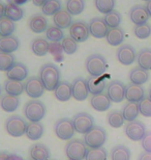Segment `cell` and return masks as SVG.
Instances as JSON below:
<instances>
[{"label": "cell", "instance_id": "56", "mask_svg": "<svg viewBox=\"0 0 151 160\" xmlns=\"http://www.w3.org/2000/svg\"><path fill=\"white\" fill-rule=\"evenodd\" d=\"M148 97L151 99V86H150V88H149V92H148Z\"/></svg>", "mask_w": 151, "mask_h": 160}, {"label": "cell", "instance_id": "29", "mask_svg": "<svg viewBox=\"0 0 151 160\" xmlns=\"http://www.w3.org/2000/svg\"><path fill=\"white\" fill-rule=\"evenodd\" d=\"M107 42L111 46H119L124 41V31L121 27L110 28L107 33Z\"/></svg>", "mask_w": 151, "mask_h": 160}, {"label": "cell", "instance_id": "55", "mask_svg": "<svg viewBox=\"0 0 151 160\" xmlns=\"http://www.w3.org/2000/svg\"><path fill=\"white\" fill-rule=\"evenodd\" d=\"M27 0H14V1H12V2H14L16 3L17 5H21V4H23V3L26 2Z\"/></svg>", "mask_w": 151, "mask_h": 160}, {"label": "cell", "instance_id": "26", "mask_svg": "<svg viewBox=\"0 0 151 160\" xmlns=\"http://www.w3.org/2000/svg\"><path fill=\"white\" fill-rule=\"evenodd\" d=\"M20 105V100L18 97L11 95H4L0 98V107L6 112H14Z\"/></svg>", "mask_w": 151, "mask_h": 160}, {"label": "cell", "instance_id": "42", "mask_svg": "<svg viewBox=\"0 0 151 160\" xmlns=\"http://www.w3.org/2000/svg\"><path fill=\"white\" fill-rule=\"evenodd\" d=\"M16 62L15 56L12 53H5L0 51V71L7 72Z\"/></svg>", "mask_w": 151, "mask_h": 160}, {"label": "cell", "instance_id": "24", "mask_svg": "<svg viewBox=\"0 0 151 160\" xmlns=\"http://www.w3.org/2000/svg\"><path fill=\"white\" fill-rule=\"evenodd\" d=\"M54 95H55V98L58 101H68L73 97L72 84L68 81H60L59 84L55 88V91H54Z\"/></svg>", "mask_w": 151, "mask_h": 160}, {"label": "cell", "instance_id": "8", "mask_svg": "<svg viewBox=\"0 0 151 160\" xmlns=\"http://www.w3.org/2000/svg\"><path fill=\"white\" fill-rule=\"evenodd\" d=\"M54 131H55L57 137H59L62 140H70L76 132L73 121L68 118H62L57 121L54 126Z\"/></svg>", "mask_w": 151, "mask_h": 160}, {"label": "cell", "instance_id": "48", "mask_svg": "<svg viewBox=\"0 0 151 160\" xmlns=\"http://www.w3.org/2000/svg\"><path fill=\"white\" fill-rule=\"evenodd\" d=\"M141 146H142V148L145 152L151 153V131L146 132L143 139L141 140Z\"/></svg>", "mask_w": 151, "mask_h": 160}, {"label": "cell", "instance_id": "25", "mask_svg": "<svg viewBox=\"0 0 151 160\" xmlns=\"http://www.w3.org/2000/svg\"><path fill=\"white\" fill-rule=\"evenodd\" d=\"M20 47V41L17 37H1L0 38V51L5 53H12Z\"/></svg>", "mask_w": 151, "mask_h": 160}, {"label": "cell", "instance_id": "5", "mask_svg": "<svg viewBox=\"0 0 151 160\" xmlns=\"http://www.w3.org/2000/svg\"><path fill=\"white\" fill-rule=\"evenodd\" d=\"M106 142H107V132L104 128L98 126H94L84 136V142L89 149L102 148Z\"/></svg>", "mask_w": 151, "mask_h": 160}, {"label": "cell", "instance_id": "33", "mask_svg": "<svg viewBox=\"0 0 151 160\" xmlns=\"http://www.w3.org/2000/svg\"><path fill=\"white\" fill-rule=\"evenodd\" d=\"M137 62L140 68L147 71L151 70V49L150 48H143L137 54Z\"/></svg>", "mask_w": 151, "mask_h": 160}, {"label": "cell", "instance_id": "59", "mask_svg": "<svg viewBox=\"0 0 151 160\" xmlns=\"http://www.w3.org/2000/svg\"><path fill=\"white\" fill-rule=\"evenodd\" d=\"M30 160H32V159H30Z\"/></svg>", "mask_w": 151, "mask_h": 160}, {"label": "cell", "instance_id": "1", "mask_svg": "<svg viewBox=\"0 0 151 160\" xmlns=\"http://www.w3.org/2000/svg\"><path fill=\"white\" fill-rule=\"evenodd\" d=\"M40 78L47 91H55L60 82V71L58 67L51 62L45 63L40 69Z\"/></svg>", "mask_w": 151, "mask_h": 160}, {"label": "cell", "instance_id": "22", "mask_svg": "<svg viewBox=\"0 0 151 160\" xmlns=\"http://www.w3.org/2000/svg\"><path fill=\"white\" fill-rule=\"evenodd\" d=\"M128 77H130V83H134V84H137V85H143L144 83H146L149 80L150 74H149V71L144 70L138 66L136 68L130 70Z\"/></svg>", "mask_w": 151, "mask_h": 160}, {"label": "cell", "instance_id": "34", "mask_svg": "<svg viewBox=\"0 0 151 160\" xmlns=\"http://www.w3.org/2000/svg\"><path fill=\"white\" fill-rule=\"evenodd\" d=\"M26 136L31 140L40 139L44 134V126L40 124V122L36 123H29L27 125L26 129Z\"/></svg>", "mask_w": 151, "mask_h": 160}, {"label": "cell", "instance_id": "21", "mask_svg": "<svg viewBox=\"0 0 151 160\" xmlns=\"http://www.w3.org/2000/svg\"><path fill=\"white\" fill-rule=\"evenodd\" d=\"M53 21L55 26L59 27L60 29L69 28L73 22V16L66 11V8H61L58 12L53 16Z\"/></svg>", "mask_w": 151, "mask_h": 160}, {"label": "cell", "instance_id": "15", "mask_svg": "<svg viewBox=\"0 0 151 160\" xmlns=\"http://www.w3.org/2000/svg\"><path fill=\"white\" fill-rule=\"evenodd\" d=\"M72 92H73V99H76L77 101L86 100L89 96V91L87 88V83H86V79L82 77L73 79V81L72 83Z\"/></svg>", "mask_w": 151, "mask_h": 160}, {"label": "cell", "instance_id": "53", "mask_svg": "<svg viewBox=\"0 0 151 160\" xmlns=\"http://www.w3.org/2000/svg\"><path fill=\"white\" fill-rule=\"evenodd\" d=\"M146 8H147V12H148V14H149V16L151 17V0H149V1H147V3H146Z\"/></svg>", "mask_w": 151, "mask_h": 160}, {"label": "cell", "instance_id": "31", "mask_svg": "<svg viewBox=\"0 0 151 160\" xmlns=\"http://www.w3.org/2000/svg\"><path fill=\"white\" fill-rule=\"evenodd\" d=\"M121 112H122V116L124 118V120L127 121L128 123L137 120L138 116L140 114L139 104L133 103V102H127L126 104L123 105V108H122Z\"/></svg>", "mask_w": 151, "mask_h": 160}, {"label": "cell", "instance_id": "3", "mask_svg": "<svg viewBox=\"0 0 151 160\" xmlns=\"http://www.w3.org/2000/svg\"><path fill=\"white\" fill-rule=\"evenodd\" d=\"M46 114V106L38 100H31L24 106V116L30 123H36L44 119Z\"/></svg>", "mask_w": 151, "mask_h": 160}, {"label": "cell", "instance_id": "23", "mask_svg": "<svg viewBox=\"0 0 151 160\" xmlns=\"http://www.w3.org/2000/svg\"><path fill=\"white\" fill-rule=\"evenodd\" d=\"M86 83H87V88L89 91V94L91 95H99L102 94L105 91L106 86V80L101 77H94V76H89L86 79Z\"/></svg>", "mask_w": 151, "mask_h": 160}, {"label": "cell", "instance_id": "49", "mask_svg": "<svg viewBox=\"0 0 151 160\" xmlns=\"http://www.w3.org/2000/svg\"><path fill=\"white\" fill-rule=\"evenodd\" d=\"M138 160H151V153H148V152L141 153Z\"/></svg>", "mask_w": 151, "mask_h": 160}, {"label": "cell", "instance_id": "18", "mask_svg": "<svg viewBox=\"0 0 151 160\" xmlns=\"http://www.w3.org/2000/svg\"><path fill=\"white\" fill-rule=\"evenodd\" d=\"M7 79L15 80V81H23L28 76L27 67L22 62H15L14 66L6 72Z\"/></svg>", "mask_w": 151, "mask_h": 160}, {"label": "cell", "instance_id": "57", "mask_svg": "<svg viewBox=\"0 0 151 160\" xmlns=\"http://www.w3.org/2000/svg\"><path fill=\"white\" fill-rule=\"evenodd\" d=\"M1 92H2V88H1V86H0V97H1Z\"/></svg>", "mask_w": 151, "mask_h": 160}, {"label": "cell", "instance_id": "16", "mask_svg": "<svg viewBox=\"0 0 151 160\" xmlns=\"http://www.w3.org/2000/svg\"><path fill=\"white\" fill-rule=\"evenodd\" d=\"M150 16L147 12L146 6L144 5H134L130 9V19L134 25H141L147 23Z\"/></svg>", "mask_w": 151, "mask_h": 160}, {"label": "cell", "instance_id": "2", "mask_svg": "<svg viewBox=\"0 0 151 160\" xmlns=\"http://www.w3.org/2000/svg\"><path fill=\"white\" fill-rule=\"evenodd\" d=\"M85 67L90 76L101 77V75L105 74V72L107 71L108 63L104 56L95 53L87 57L85 62Z\"/></svg>", "mask_w": 151, "mask_h": 160}, {"label": "cell", "instance_id": "20", "mask_svg": "<svg viewBox=\"0 0 151 160\" xmlns=\"http://www.w3.org/2000/svg\"><path fill=\"white\" fill-rule=\"evenodd\" d=\"M29 28L32 30V32L41 33L48 29V20L44 15L35 14L30 17L29 22H28Z\"/></svg>", "mask_w": 151, "mask_h": 160}, {"label": "cell", "instance_id": "43", "mask_svg": "<svg viewBox=\"0 0 151 160\" xmlns=\"http://www.w3.org/2000/svg\"><path fill=\"white\" fill-rule=\"evenodd\" d=\"M116 1L115 0H94V5L96 9L101 14L107 15L108 12L114 11Z\"/></svg>", "mask_w": 151, "mask_h": 160}, {"label": "cell", "instance_id": "6", "mask_svg": "<svg viewBox=\"0 0 151 160\" xmlns=\"http://www.w3.org/2000/svg\"><path fill=\"white\" fill-rule=\"evenodd\" d=\"M27 122L20 116H12L5 121V129L12 137H21L26 133Z\"/></svg>", "mask_w": 151, "mask_h": 160}, {"label": "cell", "instance_id": "19", "mask_svg": "<svg viewBox=\"0 0 151 160\" xmlns=\"http://www.w3.org/2000/svg\"><path fill=\"white\" fill-rule=\"evenodd\" d=\"M90 105L94 110L104 112L111 107V100L105 94L92 95L90 98Z\"/></svg>", "mask_w": 151, "mask_h": 160}, {"label": "cell", "instance_id": "35", "mask_svg": "<svg viewBox=\"0 0 151 160\" xmlns=\"http://www.w3.org/2000/svg\"><path fill=\"white\" fill-rule=\"evenodd\" d=\"M130 150L126 146H115L111 151L112 160H130Z\"/></svg>", "mask_w": 151, "mask_h": 160}, {"label": "cell", "instance_id": "58", "mask_svg": "<svg viewBox=\"0 0 151 160\" xmlns=\"http://www.w3.org/2000/svg\"><path fill=\"white\" fill-rule=\"evenodd\" d=\"M143 1H149V0H143Z\"/></svg>", "mask_w": 151, "mask_h": 160}, {"label": "cell", "instance_id": "47", "mask_svg": "<svg viewBox=\"0 0 151 160\" xmlns=\"http://www.w3.org/2000/svg\"><path fill=\"white\" fill-rule=\"evenodd\" d=\"M138 104L140 113L146 118H151V99L148 96H145L143 100H141Z\"/></svg>", "mask_w": 151, "mask_h": 160}, {"label": "cell", "instance_id": "4", "mask_svg": "<svg viewBox=\"0 0 151 160\" xmlns=\"http://www.w3.org/2000/svg\"><path fill=\"white\" fill-rule=\"evenodd\" d=\"M88 152L84 140L73 138L70 139L65 146V154L68 160H83Z\"/></svg>", "mask_w": 151, "mask_h": 160}, {"label": "cell", "instance_id": "54", "mask_svg": "<svg viewBox=\"0 0 151 160\" xmlns=\"http://www.w3.org/2000/svg\"><path fill=\"white\" fill-rule=\"evenodd\" d=\"M8 157V154L5 152H1L0 153V160H7Z\"/></svg>", "mask_w": 151, "mask_h": 160}, {"label": "cell", "instance_id": "28", "mask_svg": "<svg viewBox=\"0 0 151 160\" xmlns=\"http://www.w3.org/2000/svg\"><path fill=\"white\" fill-rule=\"evenodd\" d=\"M4 17L8 18L12 21H20L24 17L23 8H20V5H17L14 2H9L5 4V15Z\"/></svg>", "mask_w": 151, "mask_h": 160}, {"label": "cell", "instance_id": "46", "mask_svg": "<svg viewBox=\"0 0 151 160\" xmlns=\"http://www.w3.org/2000/svg\"><path fill=\"white\" fill-rule=\"evenodd\" d=\"M134 33L138 39L145 40L151 36V25L148 22L141 25H136L134 27Z\"/></svg>", "mask_w": 151, "mask_h": 160}, {"label": "cell", "instance_id": "11", "mask_svg": "<svg viewBox=\"0 0 151 160\" xmlns=\"http://www.w3.org/2000/svg\"><path fill=\"white\" fill-rule=\"evenodd\" d=\"M45 86L41 82L40 77L32 76L28 78L25 82V92L27 94L28 97L32 99H37L43 96L45 92Z\"/></svg>", "mask_w": 151, "mask_h": 160}, {"label": "cell", "instance_id": "30", "mask_svg": "<svg viewBox=\"0 0 151 160\" xmlns=\"http://www.w3.org/2000/svg\"><path fill=\"white\" fill-rule=\"evenodd\" d=\"M30 157L32 160H49L50 151L45 145L35 143L30 148Z\"/></svg>", "mask_w": 151, "mask_h": 160}, {"label": "cell", "instance_id": "12", "mask_svg": "<svg viewBox=\"0 0 151 160\" xmlns=\"http://www.w3.org/2000/svg\"><path fill=\"white\" fill-rule=\"evenodd\" d=\"M69 34L70 38H73L77 43L78 42L82 43V42L87 41L89 36H90L88 24H86L83 21L73 22L69 27Z\"/></svg>", "mask_w": 151, "mask_h": 160}, {"label": "cell", "instance_id": "14", "mask_svg": "<svg viewBox=\"0 0 151 160\" xmlns=\"http://www.w3.org/2000/svg\"><path fill=\"white\" fill-rule=\"evenodd\" d=\"M89 31L90 34L95 38V39H102V38L107 37V33L109 31V27L107 26L104 18L95 17L92 18L88 24Z\"/></svg>", "mask_w": 151, "mask_h": 160}, {"label": "cell", "instance_id": "27", "mask_svg": "<svg viewBox=\"0 0 151 160\" xmlns=\"http://www.w3.org/2000/svg\"><path fill=\"white\" fill-rule=\"evenodd\" d=\"M4 91L7 95L19 97L25 91V84L21 81H15V80L6 79L4 81Z\"/></svg>", "mask_w": 151, "mask_h": 160}, {"label": "cell", "instance_id": "9", "mask_svg": "<svg viewBox=\"0 0 151 160\" xmlns=\"http://www.w3.org/2000/svg\"><path fill=\"white\" fill-rule=\"evenodd\" d=\"M125 89L126 85L119 80H112L107 86V96L111 102L120 103L125 99Z\"/></svg>", "mask_w": 151, "mask_h": 160}, {"label": "cell", "instance_id": "32", "mask_svg": "<svg viewBox=\"0 0 151 160\" xmlns=\"http://www.w3.org/2000/svg\"><path fill=\"white\" fill-rule=\"evenodd\" d=\"M31 49L35 55L37 56H44L50 51V44L49 42L46 41L41 38H36L35 40L32 41Z\"/></svg>", "mask_w": 151, "mask_h": 160}, {"label": "cell", "instance_id": "7", "mask_svg": "<svg viewBox=\"0 0 151 160\" xmlns=\"http://www.w3.org/2000/svg\"><path fill=\"white\" fill-rule=\"evenodd\" d=\"M76 132L86 134L94 127V119L87 112H79L72 119Z\"/></svg>", "mask_w": 151, "mask_h": 160}, {"label": "cell", "instance_id": "41", "mask_svg": "<svg viewBox=\"0 0 151 160\" xmlns=\"http://www.w3.org/2000/svg\"><path fill=\"white\" fill-rule=\"evenodd\" d=\"M104 20L107 24V26L110 28H116L119 27V25L121 23V15L119 12L117 11H112L110 12H108L107 15H105Z\"/></svg>", "mask_w": 151, "mask_h": 160}, {"label": "cell", "instance_id": "52", "mask_svg": "<svg viewBox=\"0 0 151 160\" xmlns=\"http://www.w3.org/2000/svg\"><path fill=\"white\" fill-rule=\"evenodd\" d=\"M47 1H48V0H32L33 4L36 5V6H43Z\"/></svg>", "mask_w": 151, "mask_h": 160}, {"label": "cell", "instance_id": "38", "mask_svg": "<svg viewBox=\"0 0 151 160\" xmlns=\"http://www.w3.org/2000/svg\"><path fill=\"white\" fill-rule=\"evenodd\" d=\"M61 9L60 0H48L45 4L41 6V12L45 16H54Z\"/></svg>", "mask_w": 151, "mask_h": 160}, {"label": "cell", "instance_id": "39", "mask_svg": "<svg viewBox=\"0 0 151 160\" xmlns=\"http://www.w3.org/2000/svg\"><path fill=\"white\" fill-rule=\"evenodd\" d=\"M107 122L111 127L113 128H120L124 124V118L122 116V112L119 110H113L108 113Z\"/></svg>", "mask_w": 151, "mask_h": 160}, {"label": "cell", "instance_id": "10", "mask_svg": "<svg viewBox=\"0 0 151 160\" xmlns=\"http://www.w3.org/2000/svg\"><path fill=\"white\" fill-rule=\"evenodd\" d=\"M124 132L130 140L139 142V140L143 139V137L146 134L147 131H146V126L144 125V123H142L141 121L134 120L133 122L127 123V125L125 126Z\"/></svg>", "mask_w": 151, "mask_h": 160}, {"label": "cell", "instance_id": "36", "mask_svg": "<svg viewBox=\"0 0 151 160\" xmlns=\"http://www.w3.org/2000/svg\"><path fill=\"white\" fill-rule=\"evenodd\" d=\"M16 30V24L8 18L3 17L0 19V37H9Z\"/></svg>", "mask_w": 151, "mask_h": 160}, {"label": "cell", "instance_id": "13", "mask_svg": "<svg viewBox=\"0 0 151 160\" xmlns=\"http://www.w3.org/2000/svg\"><path fill=\"white\" fill-rule=\"evenodd\" d=\"M116 56L118 62L122 63L123 66H130L137 59V52L136 49L128 44L122 45L117 49Z\"/></svg>", "mask_w": 151, "mask_h": 160}, {"label": "cell", "instance_id": "51", "mask_svg": "<svg viewBox=\"0 0 151 160\" xmlns=\"http://www.w3.org/2000/svg\"><path fill=\"white\" fill-rule=\"evenodd\" d=\"M5 15V4L0 1V19H2Z\"/></svg>", "mask_w": 151, "mask_h": 160}, {"label": "cell", "instance_id": "17", "mask_svg": "<svg viewBox=\"0 0 151 160\" xmlns=\"http://www.w3.org/2000/svg\"><path fill=\"white\" fill-rule=\"evenodd\" d=\"M145 97V89L142 85H137L134 83H130L126 85L125 89V99L127 102L133 103H139L141 100H143Z\"/></svg>", "mask_w": 151, "mask_h": 160}, {"label": "cell", "instance_id": "44", "mask_svg": "<svg viewBox=\"0 0 151 160\" xmlns=\"http://www.w3.org/2000/svg\"><path fill=\"white\" fill-rule=\"evenodd\" d=\"M108 153L104 147L97 149H89L85 160H107Z\"/></svg>", "mask_w": 151, "mask_h": 160}, {"label": "cell", "instance_id": "45", "mask_svg": "<svg viewBox=\"0 0 151 160\" xmlns=\"http://www.w3.org/2000/svg\"><path fill=\"white\" fill-rule=\"evenodd\" d=\"M61 48L62 51L65 54L72 55L78 49V43L70 37H65L64 39L61 41Z\"/></svg>", "mask_w": 151, "mask_h": 160}, {"label": "cell", "instance_id": "37", "mask_svg": "<svg viewBox=\"0 0 151 160\" xmlns=\"http://www.w3.org/2000/svg\"><path fill=\"white\" fill-rule=\"evenodd\" d=\"M85 8V0H66V11L72 16L82 14Z\"/></svg>", "mask_w": 151, "mask_h": 160}, {"label": "cell", "instance_id": "40", "mask_svg": "<svg viewBox=\"0 0 151 160\" xmlns=\"http://www.w3.org/2000/svg\"><path fill=\"white\" fill-rule=\"evenodd\" d=\"M46 37L48 40L53 43H59L60 41L64 39V33L59 27L55 26V25H51L46 30Z\"/></svg>", "mask_w": 151, "mask_h": 160}, {"label": "cell", "instance_id": "50", "mask_svg": "<svg viewBox=\"0 0 151 160\" xmlns=\"http://www.w3.org/2000/svg\"><path fill=\"white\" fill-rule=\"evenodd\" d=\"M7 160H24V158L17 154H8Z\"/></svg>", "mask_w": 151, "mask_h": 160}]
</instances>
